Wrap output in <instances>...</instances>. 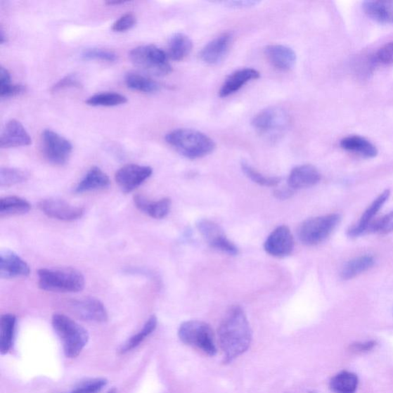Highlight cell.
Masks as SVG:
<instances>
[{
	"label": "cell",
	"mask_w": 393,
	"mask_h": 393,
	"mask_svg": "<svg viewBox=\"0 0 393 393\" xmlns=\"http://www.w3.org/2000/svg\"><path fill=\"white\" fill-rule=\"evenodd\" d=\"M217 334L224 364L244 354L252 341V331L244 309L239 306L231 307L224 315Z\"/></svg>",
	"instance_id": "obj_1"
},
{
	"label": "cell",
	"mask_w": 393,
	"mask_h": 393,
	"mask_svg": "<svg viewBox=\"0 0 393 393\" xmlns=\"http://www.w3.org/2000/svg\"><path fill=\"white\" fill-rule=\"evenodd\" d=\"M167 143L189 160H197L214 152V141L205 134L192 129L174 130L165 136Z\"/></svg>",
	"instance_id": "obj_2"
},
{
	"label": "cell",
	"mask_w": 393,
	"mask_h": 393,
	"mask_svg": "<svg viewBox=\"0 0 393 393\" xmlns=\"http://www.w3.org/2000/svg\"><path fill=\"white\" fill-rule=\"evenodd\" d=\"M52 324L62 342L65 355L68 358L78 356L88 344L87 330L70 317L60 314L53 315Z\"/></svg>",
	"instance_id": "obj_3"
},
{
	"label": "cell",
	"mask_w": 393,
	"mask_h": 393,
	"mask_svg": "<svg viewBox=\"0 0 393 393\" xmlns=\"http://www.w3.org/2000/svg\"><path fill=\"white\" fill-rule=\"evenodd\" d=\"M38 277L39 288L46 291L77 292L85 288L84 276L71 267L41 269Z\"/></svg>",
	"instance_id": "obj_4"
},
{
	"label": "cell",
	"mask_w": 393,
	"mask_h": 393,
	"mask_svg": "<svg viewBox=\"0 0 393 393\" xmlns=\"http://www.w3.org/2000/svg\"><path fill=\"white\" fill-rule=\"evenodd\" d=\"M129 58L132 63L141 71L154 77H165L172 71L168 54L155 45L140 46L133 49Z\"/></svg>",
	"instance_id": "obj_5"
},
{
	"label": "cell",
	"mask_w": 393,
	"mask_h": 393,
	"mask_svg": "<svg viewBox=\"0 0 393 393\" xmlns=\"http://www.w3.org/2000/svg\"><path fill=\"white\" fill-rule=\"evenodd\" d=\"M179 337L183 344L195 347L204 354L214 356L217 354L214 333L210 325L198 321L183 323Z\"/></svg>",
	"instance_id": "obj_6"
},
{
	"label": "cell",
	"mask_w": 393,
	"mask_h": 393,
	"mask_svg": "<svg viewBox=\"0 0 393 393\" xmlns=\"http://www.w3.org/2000/svg\"><path fill=\"white\" fill-rule=\"evenodd\" d=\"M340 220L341 217L338 214L312 217L299 226L298 238L305 245H318L330 236Z\"/></svg>",
	"instance_id": "obj_7"
},
{
	"label": "cell",
	"mask_w": 393,
	"mask_h": 393,
	"mask_svg": "<svg viewBox=\"0 0 393 393\" xmlns=\"http://www.w3.org/2000/svg\"><path fill=\"white\" fill-rule=\"evenodd\" d=\"M41 152L46 160L56 165L69 161L72 153L70 141L51 130H45L41 139Z\"/></svg>",
	"instance_id": "obj_8"
},
{
	"label": "cell",
	"mask_w": 393,
	"mask_h": 393,
	"mask_svg": "<svg viewBox=\"0 0 393 393\" xmlns=\"http://www.w3.org/2000/svg\"><path fill=\"white\" fill-rule=\"evenodd\" d=\"M38 207L39 210L47 217L63 221L78 220L85 214L84 208L55 198L40 200Z\"/></svg>",
	"instance_id": "obj_9"
},
{
	"label": "cell",
	"mask_w": 393,
	"mask_h": 393,
	"mask_svg": "<svg viewBox=\"0 0 393 393\" xmlns=\"http://www.w3.org/2000/svg\"><path fill=\"white\" fill-rule=\"evenodd\" d=\"M153 172L148 166L127 165L116 172L115 181L124 193H130L152 176Z\"/></svg>",
	"instance_id": "obj_10"
},
{
	"label": "cell",
	"mask_w": 393,
	"mask_h": 393,
	"mask_svg": "<svg viewBox=\"0 0 393 393\" xmlns=\"http://www.w3.org/2000/svg\"><path fill=\"white\" fill-rule=\"evenodd\" d=\"M197 228L207 244L212 247L231 255L238 254V247L225 236L219 225L212 221L202 219L198 221Z\"/></svg>",
	"instance_id": "obj_11"
},
{
	"label": "cell",
	"mask_w": 393,
	"mask_h": 393,
	"mask_svg": "<svg viewBox=\"0 0 393 393\" xmlns=\"http://www.w3.org/2000/svg\"><path fill=\"white\" fill-rule=\"evenodd\" d=\"M70 309L73 314L82 321L105 323L108 319L105 307L101 301L94 297L72 301Z\"/></svg>",
	"instance_id": "obj_12"
},
{
	"label": "cell",
	"mask_w": 393,
	"mask_h": 393,
	"mask_svg": "<svg viewBox=\"0 0 393 393\" xmlns=\"http://www.w3.org/2000/svg\"><path fill=\"white\" fill-rule=\"evenodd\" d=\"M295 247V239L288 226L282 225L276 228L264 243L266 253L277 257L290 255Z\"/></svg>",
	"instance_id": "obj_13"
},
{
	"label": "cell",
	"mask_w": 393,
	"mask_h": 393,
	"mask_svg": "<svg viewBox=\"0 0 393 393\" xmlns=\"http://www.w3.org/2000/svg\"><path fill=\"white\" fill-rule=\"evenodd\" d=\"M288 113L280 108H269L259 112L252 121L255 129L262 132H270L285 129L289 124Z\"/></svg>",
	"instance_id": "obj_14"
},
{
	"label": "cell",
	"mask_w": 393,
	"mask_h": 393,
	"mask_svg": "<svg viewBox=\"0 0 393 393\" xmlns=\"http://www.w3.org/2000/svg\"><path fill=\"white\" fill-rule=\"evenodd\" d=\"M30 274L29 264L13 250L0 252V277L3 279L26 278Z\"/></svg>",
	"instance_id": "obj_15"
},
{
	"label": "cell",
	"mask_w": 393,
	"mask_h": 393,
	"mask_svg": "<svg viewBox=\"0 0 393 393\" xmlns=\"http://www.w3.org/2000/svg\"><path fill=\"white\" fill-rule=\"evenodd\" d=\"M32 144L30 134L18 120L8 122L0 137V147L2 148L29 146Z\"/></svg>",
	"instance_id": "obj_16"
},
{
	"label": "cell",
	"mask_w": 393,
	"mask_h": 393,
	"mask_svg": "<svg viewBox=\"0 0 393 393\" xmlns=\"http://www.w3.org/2000/svg\"><path fill=\"white\" fill-rule=\"evenodd\" d=\"M321 174L314 166L304 165L292 169L288 178V186L292 190L311 188L321 181Z\"/></svg>",
	"instance_id": "obj_17"
},
{
	"label": "cell",
	"mask_w": 393,
	"mask_h": 393,
	"mask_svg": "<svg viewBox=\"0 0 393 393\" xmlns=\"http://www.w3.org/2000/svg\"><path fill=\"white\" fill-rule=\"evenodd\" d=\"M389 196L390 191L385 190L382 193L376 198L373 202L368 207L361 220L348 230V236L350 238H357L368 232V228H369L371 224L373 221V217L378 213L383 205L387 202Z\"/></svg>",
	"instance_id": "obj_18"
},
{
	"label": "cell",
	"mask_w": 393,
	"mask_h": 393,
	"mask_svg": "<svg viewBox=\"0 0 393 393\" xmlns=\"http://www.w3.org/2000/svg\"><path fill=\"white\" fill-rule=\"evenodd\" d=\"M232 41L231 33H224L207 44L200 57L205 63L210 65L219 63L227 54Z\"/></svg>",
	"instance_id": "obj_19"
},
{
	"label": "cell",
	"mask_w": 393,
	"mask_h": 393,
	"mask_svg": "<svg viewBox=\"0 0 393 393\" xmlns=\"http://www.w3.org/2000/svg\"><path fill=\"white\" fill-rule=\"evenodd\" d=\"M260 77V72L254 69H242L234 72L224 82L219 95L222 98L228 97L236 94L249 82L257 79Z\"/></svg>",
	"instance_id": "obj_20"
},
{
	"label": "cell",
	"mask_w": 393,
	"mask_h": 393,
	"mask_svg": "<svg viewBox=\"0 0 393 393\" xmlns=\"http://www.w3.org/2000/svg\"><path fill=\"white\" fill-rule=\"evenodd\" d=\"M265 55L275 68L283 71L292 69L297 61V55L294 50L285 46H267L265 49Z\"/></svg>",
	"instance_id": "obj_21"
},
{
	"label": "cell",
	"mask_w": 393,
	"mask_h": 393,
	"mask_svg": "<svg viewBox=\"0 0 393 393\" xmlns=\"http://www.w3.org/2000/svg\"><path fill=\"white\" fill-rule=\"evenodd\" d=\"M134 202L140 212L155 219H164L169 214L172 206L170 198H165L153 202L141 195H135Z\"/></svg>",
	"instance_id": "obj_22"
},
{
	"label": "cell",
	"mask_w": 393,
	"mask_h": 393,
	"mask_svg": "<svg viewBox=\"0 0 393 393\" xmlns=\"http://www.w3.org/2000/svg\"><path fill=\"white\" fill-rule=\"evenodd\" d=\"M110 186V179L98 167L91 168L84 178L78 183L75 189V193L82 194L85 192L105 189Z\"/></svg>",
	"instance_id": "obj_23"
},
{
	"label": "cell",
	"mask_w": 393,
	"mask_h": 393,
	"mask_svg": "<svg viewBox=\"0 0 393 393\" xmlns=\"http://www.w3.org/2000/svg\"><path fill=\"white\" fill-rule=\"evenodd\" d=\"M340 146L347 152L353 153L366 158L375 157L378 150L369 140L359 136H351L342 139Z\"/></svg>",
	"instance_id": "obj_24"
},
{
	"label": "cell",
	"mask_w": 393,
	"mask_h": 393,
	"mask_svg": "<svg viewBox=\"0 0 393 393\" xmlns=\"http://www.w3.org/2000/svg\"><path fill=\"white\" fill-rule=\"evenodd\" d=\"M363 9L368 18L375 22L393 23V1H366Z\"/></svg>",
	"instance_id": "obj_25"
},
{
	"label": "cell",
	"mask_w": 393,
	"mask_h": 393,
	"mask_svg": "<svg viewBox=\"0 0 393 393\" xmlns=\"http://www.w3.org/2000/svg\"><path fill=\"white\" fill-rule=\"evenodd\" d=\"M18 319L13 314H4L0 320V352L6 354L11 350Z\"/></svg>",
	"instance_id": "obj_26"
},
{
	"label": "cell",
	"mask_w": 393,
	"mask_h": 393,
	"mask_svg": "<svg viewBox=\"0 0 393 393\" xmlns=\"http://www.w3.org/2000/svg\"><path fill=\"white\" fill-rule=\"evenodd\" d=\"M192 41L183 33H176L169 40L168 56L174 61H181L191 52Z\"/></svg>",
	"instance_id": "obj_27"
},
{
	"label": "cell",
	"mask_w": 393,
	"mask_h": 393,
	"mask_svg": "<svg viewBox=\"0 0 393 393\" xmlns=\"http://www.w3.org/2000/svg\"><path fill=\"white\" fill-rule=\"evenodd\" d=\"M375 264V259L371 255H363L356 257L347 262L342 267L340 275L344 280L353 279L356 276L371 269Z\"/></svg>",
	"instance_id": "obj_28"
},
{
	"label": "cell",
	"mask_w": 393,
	"mask_h": 393,
	"mask_svg": "<svg viewBox=\"0 0 393 393\" xmlns=\"http://www.w3.org/2000/svg\"><path fill=\"white\" fill-rule=\"evenodd\" d=\"M31 205L26 199L7 196L0 200V217L22 215L30 211Z\"/></svg>",
	"instance_id": "obj_29"
},
{
	"label": "cell",
	"mask_w": 393,
	"mask_h": 393,
	"mask_svg": "<svg viewBox=\"0 0 393 393\" xmlns=\"http://www.w3.org/2000/svg\"><path fill=\"white\" fill-rule=\"evenodd\" d=\"M125 84L130 89L144 94H153L160 89V85L145 75L129 72L124 77Z\"/></svg>",
	"instance_id": "obj_30"
},
{
	"label": "cell",
	"mask_w": 393,
	"mask_h": 393,
	"mask_svg": "<svg viewBox=\"0 0 393 393\" xmlns=\"http://www.w3.org/2000/svg\"><path fill=\"white\" fill-rule=\"evenodd\" d=\"M358 376L349 371H342L331 379L330 388L334 393H356Z\"/></svg>",
	"instance_id": "obj_31"
},
{
	"label": "cell",
	"mask_w": 393,
	"mask_h": 393,
	"mask_svg": "<svg viewBox=\"0 0 393 393\" xmlns=\"http://www.w3.org/2000/svg\"><path fill=\"white\" fill-rule=\"evenodd\" d=\"M157 325V319L155 316H152L145 323L144 327L135 334V335L130 337L120 349L122 354H127L132 349L138 347L142 342H143L150 334H152L156 329Z\"/></svg>",
	"instance_id": "obj_32"
},
{
	"label": "cell",
	"mask_w": 393,
	"mask_h": 393,
	"mask_svg": "<svg viewBox=\"0 0 393 393\" xmlns=\"http://www.w3.org/2000/svg\"><path fill=\"white\" fill-rule=\"evenodd\" d=\"M128 99L117 93H103L89 97L86 102L91 106L113 107L127 103Z\"/></svg>",
	"instance_id": "obj_33"
},
{
	"label": "cell",
	"mask_w": 393,
	"mask_h": 393,
	"mask_svg": "<svg viewBox=\"0 0 393 393\" xmlns=\"http://www.w3.org/2000/svg\"><path fill=\"white\" fill-rule=\"evenodd\" d=\"M30 174L18 169L2 168L0 170V186L11 187L28 180Z\"/></svg>",
	"instance_id": "obj_34"
},
{
	"label": "cell",
	"mask_w": 393,
	"mask_h": 393,
	"mask_svg": "<svg viewBox=\"0 0 393 393\" xmlns=\"http://www.w3.org/2000/svg\"><path fill=\"white\" fill-rule=\"evenodd\" d=\"M242 171L247 175V177L254 182L258 183L259 186L265 187H275L279 185L281 179L278 177H267L265 175L258 172L253 167L248 163L243 162L241 163Z\"/></svg>",
	"instance_id": "obj_35"
},
{
	"label": "cell",
	"mask_w": 393,
	"mask_h": 393,
	"mask_svg": "<svg viewBox=\"0 0 393 393\" xmlns=\"http://www.w3.org/2000/svg\"><path fill=\"white\" fill-rule=\"evenodd\" d=\"M85 60H101L113 63L118 60V56L110 50L103 49H88L82 53Z\"/></svg>",
	"instance_id": "obj_36"
},
{
	"label": "cell",
	"mask_w": 393,
	"mask_h": 393,
	"mask_svg": "<svg viewBox=\"0 0 393 393\" xmlns=\"http://www.w3.org/2000/svg\"><path fill=\"white\" fill-rule=\"evenodd\" d=\"M107 380L96 378L83 381L67 393H98L106 386Z\"/></svg>",
	"instance_id": "obj_37"
},
{
	"label": "cell",
	"mask_w": 393,
	"mask_h": 393,
	"mask_svg": "<svg viewBox=\"0 0 393 393\" xmlns=\"http://www.w3.org/2000/svg\"><path fill=\"white\" fill-rule=\"evenodd\" d=\"M379 233L387 234L393 231V212H389L381 217V219L373 221L368 232Z\"/></svg>",
	"instance_id": "obj_38"
},
{
	"label": "cell",
	"mask_w": 393,
	"mask_h": 393,
	"mask_svg": "<svg viewBox=\"0 0 393 393\" xmlns=\"http://www.w3.org/2000/svg\"><path fill=\"white\" fill-rule=\"evenodd\" d=\"M136 16L131 13H128L121 16L112 25L114 32H122L131 30L136 24Z\"/></svg>",
	"instance_id": "obj_39"
},
{
	"label": "cell",
	"mask_w": 393,
	"mask_h": 393,
	"mask_svg": "<svg viewBox=\"0 0 393 393\" xmlns=\"http://www.w3.org/2000/svg\"><path fill=\"white\" fill-rule=\"evenodd\" d=\"M82 83L77 77V75H66L64 78L57 82L56 84L52 87L51 91L53 93H57L61 90L70 88H78L82 87Z\"/></svg>",
	"instance_id": "obj_40"
},
{
	"label": "cell",
	"mask_w": 393,
	"mask_h": 393,
	"mask_svg": "<svg viewBox=\"0 0 393 393\" xmlns=\"http://www.w3.org/2000/svg\"><path fill=\"white\" fill-rule=\"evenodd\" d=\"M27 91L26 86L22 85L6 84L0 86V96L2 98L14 97L22 95Z\"/></svg>",
	"instance_id": "obj_41"
},
{
	"label": "cell",
	"mask_w": 393,
	"mask_h": 393,
	"mask_svg": "<svg viewBox=\"0 0 393 393\" xmlns=\"http://www.w3.org/2000/svg\"><path fill=\"white\" fill-rule=\"evenodd\" d=\"M376 60L382 64L393 65V41L381 47L376 53Z\"/></svg>",
	"instance_id": "obj_42"
},
{
	"label": "cell",
	"mask_w": 393,
	"mask_h": 393,
	"mask_svg": "<svg viewBox=\"0 0 393 393\" xmlns=\"http://www.w3.org/2000/svg\"><path fill=\"white\" fill-rule=\"evenodd\" d=\"M376 346L375 341H367L364 342H355L351 344L349 349L355 354H365L370 352Z\"/></svg>",
	"instance_id": "obj_43"
},
{
	"label": "cell",
	"mask_w": 393,
	"mask_h": 393,
	"mask_svg": "<svg viewBox=\"0 0 393 393\" xmlns=\"http://www.w3.org/2000/svg\"><path fill=\"white\" fill-rule=\"evenodd\" d=\"M11 83V75L9 71L1 66L0 68V86L10 84Z\"/></svg>",
	"instance_id": "obj_44"
},
{
	"label": "cell",
	"mask_w": 393,
	"mask_h": 393,
	"mask_svg": "<svg viewBox=\"0 0 393 393\" xmlns=\"http://www.w3.org/2000/svg\"><path fill=\"white\" fill-rule=\"evenodd\" d=\"M292 191L290 188L288 189H281L275 191V196L279 199H287L289 198L292 195Z\"/></svg>",
	"instance_id": "obj_45"
},
{
	"label": "cell",
	"mask_w": 393,
	"mask_h": 393,
	"mask_svg": "<svg viewBox=\"0 0 393 393\" xmlns=\"http://www.w3.org/2000/svg\"><path fill=\"white\" fill-rule=\"evenodd\" d=\"M231 7L245 8L253 6L258 4L256 1H231L227 3Z\"/></svg>",
	"instance_id": "obj_46"
},
{
	"label": "cell",
	"mask_w": 393,
	"mask_h": 393,
	"mask_svg": "<svg viewBox=\"0 0 393 393\" xmlns=\"http://www.w3.org/2000/svg\"><path fill=\"white\" fill-rule=\"evenodd\" d=\"M5 41H6V38L4 34V30H1V32H0V43H1V44H4Z\"/></svg>",
	"instance_id": "obj_47"
},
{
	"label": "cell",
	"mask_w": 393,
	"mask_h": 393,
	"mask_svg": "<svg viewBox=\"0 0 393 393\" xmlns=\"http://www.w3.org/2000/svg\"><path fill=\"white\" fill-rule=\"evenodd\" d=\"M125 2L124 1H108L106 2V4L108 5H120V4H124Z\"/></svg>",
	"instance_id": "obj_48"
},
{
	"label": "cell",
	"mask_w": 393,
	"mask_h": 393,
	"mask_svg": "<svg viewBox=\"0 0 393 393\" xmlns=\"http://www.w3.org/2000/svg\"><path fill=\"white\" fill-rule=\"evenodd\" d=\"M107 393H117V391L115 389H112L108 391Z\"/></svg>",
	"instance_id": "obj_49"
}]
</instances>
